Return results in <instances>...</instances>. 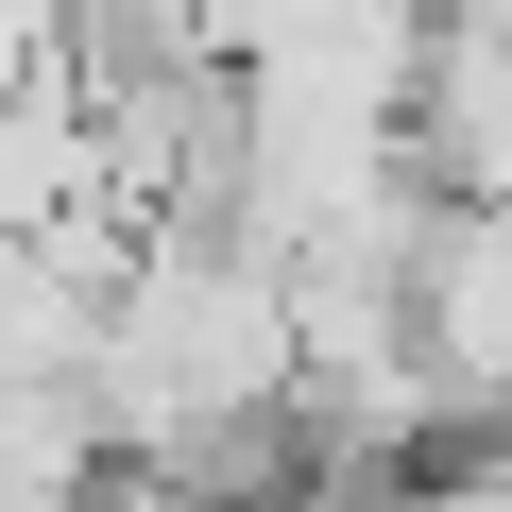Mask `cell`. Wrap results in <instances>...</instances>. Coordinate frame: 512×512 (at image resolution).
I'll return each instance as SVG.
<instances>
[{
	"label": "cell",
	"instance_id": "6da1fadb",
	"mask_svg": "<svg viewBox=\"0 0 512 512\" xmlns=\"http://www.w3.org/2000/svg\"><path fill=\"white\" fill-rule=\"evenodd\" d=\"M393 291H410V359H427V393H444L461 427H512V205H444V188H427Z\"/></svg>",
	"mask_w": 512,
	"mask_h": 512
}]
</instances>
